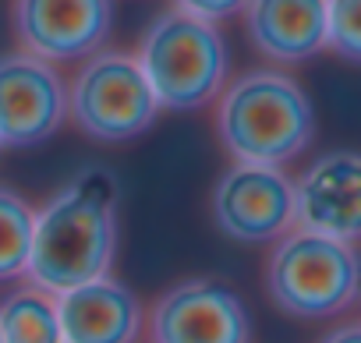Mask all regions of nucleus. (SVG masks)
Returning a JSON list of instances; mask_svg holds the SVG:
<instances>
[{"mask_svg":"<svg viewBox=\"0 0 361 343\" xmlns=\"http://www.w3.org/2000/svg\"><path fill=\"white\" fill-rule=\"evenodd\" d=\"M117 241V177L103 166H89L36 209L25 280L50 294H68L110 276Z\"/></svg>","mask_w":361,"mask_h":343,"instance_id":"f257e3e1","label":"nucleus"},{"mask_svg":"<svg viewBox=\"0 0 361 343\" xmlns=\"http://www.w3.org/2000/svg\"><path fill=\"white\" fill-rule=\"evenodd\" d=\"M213 131L231 163L287 166L315 138V106L287 71L252 68L224 85Z\"/></svg>","mask_w":361,"mask_h":343,"instance_id":"f03ea898","label":"nucleus"},{"mask_svg":"<svg viewBox=\"0 0 361 343\" xmlns=\"http://www.w3.org/2000/svg\"><path fill=\"white\" fill-rule=\"evenodd\" d=\"M135 57L156 92L159 110L170 113L213 106L231 82V46L220 25L192 18L177 8L159 11L145 25Z\"/></svg>","mask_w":361,"mask_h":343,"instance_id":"7ed1b4c3","label":"nucleus"},{"mask_svg":"<svg viewBox=\"0 0 361 343\" xmlns=\"http://www.w3.org/2000/svg\"><path fill=\"white\" fill-rule=\"evenodd\" d=\"M262 290L287 318H336L361 301V251L357 244L294 227L269 244L262 262Z\"/></svg>","mask_w":361,"mask_h":343,"instance_id":"20e7f679","label":"nucleus"},{"mask_svg":"<svg viewBox=\"0 0 361 343\" xmlns=\"http://www.w3.org/2000/svg\"><path fill=\"white\" fill-rule=\"evenodd\" d=\"M156 92L142 64L128 50L103 46L68 78V120L96 145H124L142 138L159 117Z\"/></svg>","mask_w":361,"mask_h":343,"instance_id":"39448f33","label":"nucleus"},{"mask_svg":"<svg viewBox=\"0 0 361 343\" xmlns=\"http://www.w3.org/2000/svg\"><path fill=\"white\" fill-rule=\"evenodd\" d=\"M149 343H252L245 297L220 276H185L145 304Z\"/></svg>","mask_w":361,"mask_h":343,"instance_id":"423d86ee","label":"nucleus"},{"mask_svg":"<svg viewBox=\"0 0 361 343\" xmlns=\"http://www.w3.org/2000/svg\"><path fill=\"white\" fill-rule=\"evenodd\" d=\"M213 227L245 248L276 244L294 223V181L283 166L231 163L209 192Z\"/></svg>","mask_w":361,"mask_h":343,"instance_id":"0eeeda50","label":"nucleus"},{"mask_svg":"<svg viewBox=\"0 0 361 343\" xmlns=\"http://www.w3.org/2000/svg\"><path fill=\"white\" fill-rule=\"evenodd\" d=\"M8 22L22 54L54 68L82 64L114 32V0H11Z\"/></svg>","mask_w":361,"mask_h":343,"instance_id":"6e6552de","label":"nucleus"},{"mask_svg":"<svg viewBox=\"0 0 361 343\" xmlns=\"http://www.w3.org/2000/svg\"><path fill=\"white\" fill-rule=\"evenodd\" d=\"M68 124V78L61 68L11 50L0 54V149H32Z\"/></svg>","mask_w":361,"mask_h":343,"instance_id":"1a4fd4ad","label":"nucleus"},{"mask_svg":"<svg viewBox=\"0 0 361 343\" xmlns=\"http://www.w3.org/2000/svg\"><path fill=\"white\" fill-rule=\"evenodd\" d=\"M294 223L347 244L361 241V152L333 149L294 181Z\"/></svg>","mask_w":361,"mask_h":343,"instance_id":"9d476101","label":"nucleus"},{"mask_svg":"<svg viewBox=\"0 0 361 343\" xmlns=\"http://www.w3.org/2000/svg\"><path fill=\"white\" fill-rule=\"evenodd\" d=\"M241 18L252 50L269 64L294 68L326 50L329 0H248Z\"/></svg>","mask_w":361,"mask_h":343,"instance_id":"9b49d317","label":"nucleus"},{"mask_svg":"<svg viewBox=\"0 0 361 343\" xmlns=\"http://www.w3.org/2000/svg\"><path fill=\"white\" fill-rule=\"evenodd\" d=\"M64 343H138L145 336V304L114 273L57 294Z\"/></svg>","mask_w":361,"mask_h":343,"instance_id":"f8f14e48","label":"nucleus"},{"mask_svg":"<svg viewBox=\"0 0 361 343\" xmlns=\"http://www.w3.org/2000/svg\"><path fill=\"white\" fill-rule=\"evenodd\" d=\"M0 336L4 343H64L57 294L22 283L0 301Z\"/></svg>","mask_w":361,"mask_h":343,"instance_id":"ddd939ff","label":"nucleus"},{"mask_svg":"<svg viewBox=\"0 0 361 343\" xmlns=\"http://www.w3.org/2000/svg\"><path fill=\"white\" fill-rule=\"evenodd\" d=\"M36 237V206L11 185H0V283L25 280Z\"/></svg>","mask_w":361,"mask_h":343,"instance_id":"4468645a","label":"nucleus"},{"mask_svg":"<svg viewBox=\"0 0 361 343\" xmlns=\"http://www.w3.org/2000/svg\"><path fill=\"white\" fill-rule=\"evenodd\" d=\"M326 50L361 68V0H329Z\"/></svg>","mask_w":361,"mask_h":343,"instance_id":"2eb2a0df","label":"nucleus"},{"mask_svg":"<svg viewBox=\"0 0 361 343\" xmlns=\"http://www.w3.org/2000/svg\"><path fill=\"white\" fill-rule=\"evenodd\" d=\"M170 8L185 11L192 18H202L209 25H224L248 8V0H170Z\"/></svg>","mask_w":361,"mask_h":343,"instance_id":"dca6fc26","label":"nucleus"},{"mask_svg":"<svg viewBox=\"0 0 361 343\" xmlns=\"http://www.w3.org/2000/svg\"><path fill=\"white\" fill-rule=\"evenodd\" d=\"M319 343H361V318L333 325L326 336H319Z\"/></svg>","mask_w":361,"mask_h":343,"instance_id":"f3484780","label":"nucleus"},{"mask_svg":"<svg viewBox=\"0 0 361 343\" xmlns=\"http://www.w3.org/2000/svg\"><path fill=\"white\" fill-rule=\"evenodd\" d=\"M0 343H4V336H0Z\"/></svg>","mask_w":361,"mask_h":343,"instance_id":"a211bd4d","label":"nucleus"}]
</instances>
